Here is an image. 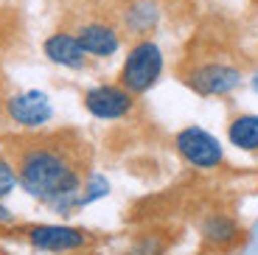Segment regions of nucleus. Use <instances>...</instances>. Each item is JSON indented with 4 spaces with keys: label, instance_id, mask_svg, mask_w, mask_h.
Returning <instances> with one entry per match:
<instances>
[{
    "label": "nucleus",
    "instance_id": "423d86ee",
    "mask_svg": "<svg viewBox=\"0 0 258 255\" xmlns=\"http://www.w3.org/2000/svg\"><path fill=\"white\" fill-rule=\"evenodd\" d=\"M28 244L42 252H76V249L87 247L90 236L79 227H68V224H37L28 227L26 233Z\"/></svg>",
    "mask_w": 258,
    "mask_h": 255
},
{
    "label": "nucleus",
    "instance_id": "39448f33",
    "mask_svg": "<svg viewBox=\"0 0 258 255\" xmlns=\"http://www.w3.org/2000/svg\"><path fill=\"white\" fill-rule=\"evenodd\" d=\"M84 107L101 121H118V118H126L132 112L135 96L123 84H98V87H90L84 93Z\"/></svg>",
    "mask_w": 258,
    "mask_h": 255
},
{
    "label": "nucleus",
    "instance_id": "f257e3e1",
    "mask_svg": "<svg viewBox=\"0 0 258 255\" xmlns=\"http://www.w3.org/2000/svg\"><path fill=\"white\" fill-rule=\"evenodd\" d=\"M17 179L28 194L53 205H68L82 191L76 163L56 143H28L17 154Z\"/></svg>",
    "mask_w": 258,
    "mask_h": 255
},
{
    "label": "nucleus",
    "instance_id": "4468645a",
    "mask_svg": "<svg viewBox=\"0 0 258 255\" xmlns=\"http://www.w3.org/2000/svg\"><path fill=\"white\" fill-rule=\"evenodd\" d=\"M0 222H3V224H12V222H14L12 211H6V208H3V205H0Z\"/></svg>",
    "mask_w": 258,
    "mask_h": 255
},
{
    "label": "nucleus",
    "instance_id": "9b49d317",
    "mask_svg": "<svg viewBox=\"0 0 258 255\" xmlns=\"http://www.w3.org/2000/svg\"><path fill=\"white\" fill-rule=\"evenodd\" d=\"M202 238L213 247H227L239 238V224L233 222L225 213H211V216L202 222Z\"/></svg>",
    "mask_w": 258,
    "mask_h": 255
},
{
    "label": "nucleus",
    "instance_id": "0eeeda50",
    "mask_svg": "<svg viewBox=\"0 0 258 255\" xmlns=\"http://www.w3.org/2000/svg\"><path fill=\"white\" fill-rule=\"evenodd\" d=\"M6 112L17 126L23 129H39L45 126L53 118V107L51 98L39 90H26V93H17L6 101Z\"/></svg>",
    "mask_w": 258,
    "mask_h": 255
},
{
    "label": "nucleus",
    "instance_id": "9d476101",
    "mask_svg": "<svg viewBox=\"0 0 258 255\" xmlns=\"http://www.w3.org/2000/svg\"><path fill=\"white\" fill-rule=\"evenodd\" d=\"M227 141L241 152H258V115L241 112L227 123Z\"/></svg>",
    "mask_w": 258,
    "mask_h": 255
},
{
    "label": "nucleus",
    "instance_id": "f03ea898",
    "mask_svg": "<svg viewBox=\"0 0 258 255\" xmlns=\"http://www.w3.org/2000/svg\"><path fill=\"white\" fill-rule=\"evenodd\" d=\"M160 73H163L160 45H155L152 39H141L138 45H132V51L123 59V68L118 73V84H123L132 96H143L146 90H152L157 84Z\"/></svg>",
    "mask_w": 258,
    "mask_h": 255
},
{
    "label": "nucleus",
    "instance_id": "dca6fc26",
    "mask_svg": "<svg viewBox=\"0 0 258 255\" xmlns=\"http://www.w3.org/2000/svg\"><path fill=\"white\" fill-rule=\"evenodd\" d=\"M0 255H3V252H0Z\"/></svg>",
    "mask_w": 258,
    "mask_h": 255
},
{
    "label": "nucleus",
    "instance_id": "20e7f679",
    "mask_svg": "<svg viewBox=\"0 0 258 255\" xmlns=\"http://www.w3.org/2000/svg\"><path fill=\"white\" fill-rule=\"evenodd\" d=\"M182 82L197 96H227V93H233L241 84V71L225 62H205V65L191 68Z\"/></svg>",
    "mask_w": 258,
    "mask_h": 255
},
{
    "label": "nucleus",
    "instance_id": "ddd939ff",
    "mask_svg": "<svg viewBox=\"0 0 258 255\" xmlns=\"http://www.w3.org/2000/svg\"><path fill=\"white\" fill-rule=\"evenodd\" d=\"M17 182H20V179H17V168L0 157V199L9 197V194L14 191V185H17Z\"/></svg>",
    "mask_w": 258,
    "mask_h": 255
},
{
    "label": "nucleus",
    "instance_id": "1a4fd4ad",
    "mask_svg": "<svg viewBox=\"0 0 258 255\" xmlns=\"http://www.w3.org/2000/svg\"><path fill=\"white\" fill-rule=\"evenodd\" d=\"M42 51H45V56L53 65H62V68H71V71H79L87 62V53H84L79 37L76 34H68V31L51 34L45 39V45H42Z\"/></svg>",
    "mask_w": 258,
    "mask_h": 255
},
{
    "label": "nucleus",
    "instance_id": "6e6552de",
    "mask_svg": "<svg viewBox=\"0 0 258 255\" xmlns=\"http://www.w3.org/2000/svg\"><path fill=\"white\" fill-rule=\"evenodd\" d=\"M76 37L87 56L107 59L112 53H118V48H121V34L107 23H84L76 31Z\"/></svg>",
    "mask_w": 258,
    "mask_h": 255
},
{
    "label": "nucleus",
    "instance_id": "2eb2a0df",
    "mask_svg": "<svg viewBox=\"0 0 258 255\" xmlns=\"http://www.w3.org/2000/svg\"><path fill=\"white\" fill-rule=\"evenodd\" d=\"M250 87H252V90H255V93H258V71L252 73V79H250Z\"/></svg>",
    "mask_w": 258,
    "mask_h": 255
},
{
    "label": "nucleus",
    "instance_id": "7ed1b4c3",
    "mask_svg": "<svg viewBox=\"0 0 258 255\" xmlns=\"http://www.w3.org/2000/svg\"><path fill=\"white\" fill-rule=\"evenodd\" d=\"M174 146L180 152V157L185 160L188 166L202 168V171H211V168H219L225 163V149H222L219 138L211 135L202 126H185L177 132Z\"/></svg>",
    "mask_w": 258,
    "mask_h": 255
},
{
    "label": "nucleus",
    "instance_id": "f8f14e48",
    "mask_svg": "<svg viewBox=\"0 0 258 255\" xmlns=\"http://www.w3.org/2000/svg\"><path fill=\"white\" fill-rule=\"evenodd\" d=\"M155 20H157V12H152V6H149V3H138V6L129 12V26L138 28V31L149 28Z\"/></svg>",
    "mask_w": 258,
    "mask_h": 255
}]
</instances>
